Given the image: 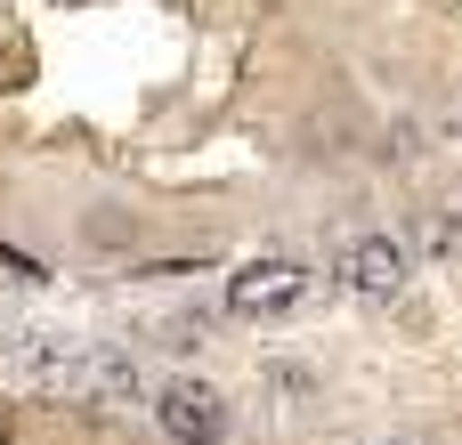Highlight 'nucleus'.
<instances>
[{
  "label": "nucleus",
  "mask_w": 462,
  "mask_h": 445,
  "mask_svg": "<svg viewBox=\"0 0 462 445\" xmlns=\"http://www.w3.org/2000/svg\"><path fill=\"white\" fill-rule=\"evenodd\" d=\"M341 284H349L357 300H390V292L406 284V251H398L390 235H357V243H341Z\"/></svg>",
  "instance_id": "obj_3"
},
{
  "label": "nucleus",
  "mask_w": 462,
  "mask_h": 445,
  "mask_svg": "<svg viewBox=\"0 0 462 445\" xmlns=\"http://www.w3.org/2000/svg\"><path fill=\"white\" fill-rule=\"evenodd\" d=\"M300 292H309V276L292 259H252V268L227 276V308L236 316H284V308H300Z\"/></svg>",
  "instance_id": "obj_2"
},
{
  "label": "nucleus",
  "mask_w": 462,
  "mask_h": 445,
  "mask_svg": "<svg viewBox=\"0 0 462 445\" xmlns=\"http://www.w3.org/2000/svg\"><path fill=\"white\" fill-rule=\"evenodd\" d=\"M154 422H162L171 445H219L227 438V397L203 389V381H171V389L154 397Z\"/></svg>",
  "instance_id": "obj_1"
}]
</instances>
